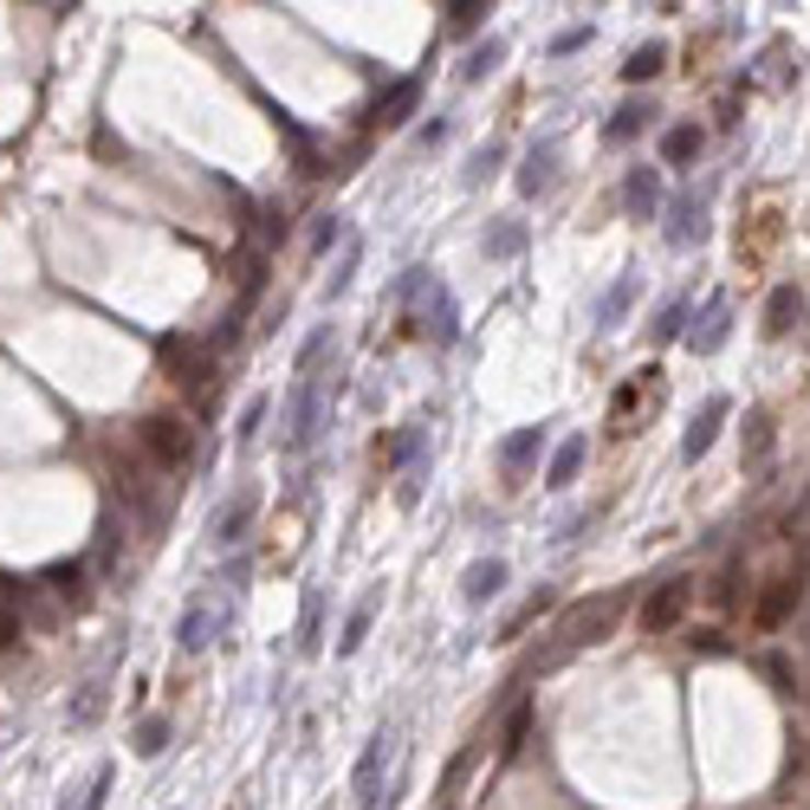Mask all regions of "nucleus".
<instances>
[{
  "label": "nucleus",
  "mask_w": 810,
  "mask_h": 810,
  "mask_svg": "<svg viewBox=\"0 0 810 810\" xmlns=\"http://www.w3.org/2000/svg\"><path fill=\"white\" fill-rule=\"evenodd\" d=\"M144 447H149V460H156L162 474H182V467H195L202 435H195V422H189V415H149V422H144Z\"/></svg>",
  "instance_id": "1"
},
{
  "label": "nucleus",
  "mask_w": 810,
  "mask_h": 810,
  "mask_svg": "<svg viewBox=\"0 0 810 810\" xmlns=\"http://www.w3.org/2000/svg\"><path fill=\"white\" fill-rule=\"evenodd\" d=\"M616 609H623V596H596V603H584V609H571V616H564V629H558V649L545 655V668L564 662V655H571V649H584V642H596V636L616 623Z\"/></svg>",
  "instance_id": "2"
},
{
  "label": "nucleus",
  "mask_w": 810,
  "mask_h": 810,
  "mask_svg": "<svg viewBox=\"0 0 810 810\" xmlns=\"http://www.w3.org/2000/svg\"><path fill=\"white\" fill-rule=\"evenodd\" d=\"M318 429H324V383L305 376V383L293 389V402H286V447L305 454V447L318 442Z\"/></svg>",
  "instance_id": "3"
},
{
  "label": "nucleus",
  "mask_w": 810,
  "mask_h": 810,
  "mask_svg": "<svg viewBox=\"0 0 810 810\" xmlns=\"http://www.w3.org/2000/svg\"><path fill=\"white\" fill-rule=\"evenodd\" d=\"M687 603H694V578H668L642 596V609H636V623H642V636H668L681 616H687Z\"/></svg>",
  "instance_id": "4"
},
{
  "label": "nucleus",
  "mask_w": 810,
  "mask_h": 810,
  "mask_svg": "<svg viewBox=\"0 0 810 810\" xmlns=\"http://www.w3.org/2000/svg\"><path fill=\"white\" fill-rule=\"evenodd\" d=\"M727 338H733V298L714 293L700 305L694 331H687V351H694V357H714V351H727Z\"/></svg>",
  "instance_id": "5"
},
{
  "label": "nucleus",
  "mask_w": 810,
  "mask_h": 810,
  "mask_svg": "<svg viewBox=\"0 0 810 810\" xmlns=\"http://www.w3.org/2000/svg\"><path fill=\"white\" fill-rule=\"evenodd\" d=\"M389 752H396V733L383 727V733L364 745V758H357V778H351V791H357V810H383V765H389Z\"/></svg>",
  "instance_id": "6"
},
{
  "label": "nucleus",
  "mask_w": 810,
  "mask_h": 810,
  "mask_svg": "<svg viewBox=\"0 0 810 810\" xmlns=\"http://www.w3.org/2000/svg\"><path fill=\"white\" fill-rule=\"evenodd\" d=\"M727 415H733V402H727V396H707L700 415H694V429L681 435V454H687V460H707L714 442H720V429H727Z\"/></svg>",
  "instance_id": "7"
},
{
  "label": "nucleus",
  "mask_w": 810,
  "mask_h": 810,
  "mask_svg": "<svg viewBox=\"0 0 810 810\" xmlns=\"http://www.w3.org/2000/svg\"><path fill=\"white\" fill-rule=\"evenodd\" d=\"M623 208H629V221H655V215H662V169L636 162V169L623 175Z\"/></svg>",
  "instance_id": "8"
},
{
  "label": "nucleus",
  "mask_w": 810,
  "mask_h": 810,
  "mask_svg": "<svg viewBox=\"0 0 810 810\" xmlns=\"http://www.w3.org/2000/svg\"><path fill=\"white\" fill-rule=\"evenodd\" d=\"M558 156H564L558 137H538V144L525 149V162H518V195H525V202H532V195H545V189L558 182Z\"/></svg>",
  "instance_id": "9"
},
{
  "label": "nucleus",
  "mask_w": 810,
  "mask_h": 810,
  "mask_svg": "<svg viewBox=\"0 0 810 810\" xmlns=\"http://www.w3.org/2000/svg\"><path fill=\"white\" fill-rule=\"evenodd\" d=\"M707 240V195H674L668 208V247H700Z\"/></svg>",
  "instance_id": "10"
},
{
  "label": "nucleus",
  "mask_w": 810,
  "mask_h": 810,
  "mask_svg": "<svg viewBox=\"0 0 810 810\" xmlns=\"http://www.w3.org/2000/svg\"><path fill=\"white\" fill-rule=\"evenodd\" d=\"M798 603H805V584H798V578H772V590L752 603V629H778Z\"/></svg>",
  "instance_id": "11"
},
{
  "label": "nucleus",
  "mask_w": 810,
  "mask_h": 810,
  "mask_svg": "<svg viewBox=\"0 0 810 810\" xmlns=\"http://www.w3.org/2000/svg\"><path fill=\"white\" fill-rule=\"evenodd\" d=\"M253 513H260V493H253V487H240L221 513H215V525H208V532H215V545H240V538L253 532Z\"/></svg>",
  "instance_id": "12"
},
{
  "label": "nucleus",
  "mask_w": 810,
  "mask_h": 810,
  "mask_svg": "<svg viewBox=\"0 0 810 810\" xmlns=\"http://www.w3.org/2000/svg\"><path fill=\"white\" fill-rule=\"evenodd\" d=\"M649 124H655V104H649V98H623V104L609 111L603 137H609V144H636V137H642Z\"/></svg>",
  "instance_id": "13"
},
{
  "label": "nucleus",
  "mask_w": 810,
  "mask_h": 810,
  "mask_svg": "<svg viewBox=\"0 0 810 810\" xmlns=\"http://www.w3.org/2000/svg\"><path fill=\"white\" fill-rule=\"evenodd\" d=\"M415 104H422V78H402V84H389V91H383L376 124H383V130H396V124H409V117H415Z\"/></svg>",
  "instance_id": "14"
},
{
  "label": "nucleus",
  "mask_w": 810,
  "mask_h": 810,
  "mask_svg": "<svg viewBox=\"0 0 810 810\" xmlns=\"http://www.w3.org/2000/svg\"><path fill=\"white\" fill-rule=\"evenodd\" d=\"M506 590V558H474L467 564V578H460V596L467 603H487V596H500Z\"/></svg>",
  "instance_id": "15"
},
{
  "label": "nucleus",
  "mask_w": 810,
  "mask_h": 810,
  "mask_svg": "<svg viewBox=\"0 0 810 810\" xmlns=\"http://www.w3.org/2000/svg\"><path fill=\"white\" fill-rule=\"evenodd\" d=\"M636 293H642V273H623V279L609 286V293H603L596 305H590V318H596V331H609V324H616V318H623V311L636 305Z\"/></svg>",
  "instance_id": "16"
},
{
  "label": "nucleus",
  "mask_w": 810,
  "mask_h": 810,
  "mask_svg": "<svg viewBox=\"0 0 810 810\" xmlns=\"http://www.w3.org/2000/svg\"><path fill=\"white\" fill-rule=\"evenodd\" d=\"M798 318H805V286H778L765 305V338H791Z\"/></svg>",
  "instance_id": "17"
},
{
  "label": "nucleus",
  "mask_w": 810,
  "mask_h": 810,
  "mask_svg": "<svg viewBox=\"0 0 810 810\" xmlns=\"http://www.w3.org/2000/svg\"><path fill=\"white\" fill-rule=\"evenodd\" d=\"M545 442H551V429H545V422H538V429H518V435H506V442H500V467H506V474L532 467V460L545 454Z\"/></svg>",
  "instance_id": "18"
},
{
  "label": "nucleus",
  "mask_w": 810,
  "mask_h": 810,
  "mask_svg": "<svg viewBox=\"0 0 810 810\" xmlns=\"http://www.w3.org/2000/svg\"><path fill=\"white\" fill-rule=\"evenodd\" d=\"M422 324H429V338H435V344H454V331H460V318H454V293H447V286H435V293H429V311H422Z\"/></svg>",
  "instance_id": "19"
},
{
  "label": "nucleus",
  "mask_w": 810,
  "mask_h": 810,
  "mask_svg": "<svg viewBox=\"0 0 810 810\" xmlns=\"http://www.w3.org/2000/svg\"><path fill=\"white\" fill-rule=\"evenodd\" d=\"M668 72V39H649V46H636L629 59H623V78L629 84H649V78Z\"/></svg>",
  "instance_id": "20"
},
{
  "label": "nucleus",
  "mask_w": 810,
  "mask_h": 810,
  "mask_svg": "<svg viewBox=\"0 0 810 810\" xmlns=\"http://www.w3.org/2000/svg\"><path fill=\"white\" fill-rule=\"evenodd\" d=\"M700 144H707V137H700L694 124H674V130H662V169H687V162L700 156Z\"/></svg>",
  "instance_id": "21"
},
{
  "label": "nucleus",
  "mask_w": 810,
  "mask_h": 810,
  "mask_svg": "<svg viewBox=\"0 0 810 810\" xmlns=\"http://www.w3.org/2000/svg\"><path fill=\"white\" fill-rule=\"evenodd\" d=\"M584 454H590V442H584V435H571V442L551 454V474H545V487H571V480H578V467H584Z\"/></svg>",
  "instance_id": "22"
},
{
  "label": "nucleus",
  "mask_w": 810,
  "mask_h": 810,
  "mask_svg": "<svg viewBox=\"0 0 810 810\" xmlns=\"http://www.w3.org/2000/svg\"><path fill=\"white\" fill-rule=\"evenodd\" d=\"M487 260H518L525 253V221H500V227H487Z\"/></svg>",
  "instance_id": "23"
},
{
  "label": "nucleus",
  "mask_w": 810,
  "mask_h": 810,
  "mask_svg": "<svg viewBox=\"0 0 810 810\" xmlns=\"http://www.w3.org/2000/svg\"><path fill=\"white\" fill-rule=\"evenodd\" d=\"M500 59H506V39H487V46H474V53L460 59V78H467V84H480V78L500 72Z\"/></svg>",
  "instance_id": "24"
},
{
  "label": "nucleus",
  "mask_w": 810,
  "mask_h": 810,
  "mask_svg": "<svg viewBox=\"0 0 810 810\" xmlns=\"http://www.w3.org/2000/svg\"><path fill=\"white\" fill-rule=\"evenodd\" d=\"M369 623H376V596H364V603H357V609L344 616V636H338V655H357V649H364Z\"/></svg>",
  "instance_id": "25"
},
{
  "label": "nucleus",
  "mask_w": 810,
  "mask_h": 810,
  "mask_svg": "<svg viewBox=\"0 0 810 810\" xmlns=\"http://www.w3.org/2000/svg\"><path fill=\"white\" fill-rule=\"evenodd\" d=\"M649 338H655V344H674V338H687V298H681V293H674V298L662 305V311H655Z\"/></svg>",
  "instance_id": "26"
},
{
  "label": "nucleus",
  "mask_w": 810,
  "mask_h": 810,
  "mask_svg": "<svg viewBox=\"0 0 810 810\" xmlns=\"http://www.w3.org/2000/svg\"><path fill=\"white\" fill-rule=\"evenodd\" d=\"M175 649H182V655H202V649H208V609H202V603H189V616H182V629H175Z\"/></svg>",
  "instance_id": "27"
},
{
  "label": "nucleus",
  "mask_w": 810,
  "mask_h": 810,
  "mask_svg": "<svg viewBox=\"0 0 810 810\" xmlns=\"http://www.w3.org/2000/svg\"><path fill=\"white\" fill-rule=\"evenodd\" d=\"M46 590H53V596H66V603H84V564H53V571H46Z\"/></svg>",
  "instance_id": "28"
},
{
  "label": "nucleus",
  "mask_w": 810,
  "mask_h": 810,
  "mask_svg": "<svg viewBox=\"0 0 810 810\" xmlns=\"http://www.w3.org/2000/svg\"><path fill=\"white\" fill-rule=\"evenodd\" d=\"M357 260H364V247H357V240H344V260H338V273L324 279V298H344V293H351V279H357Z\"/></svg>",
  "instance_id": "29"
},
{
  "label": "nucleus",
  "mask_w": 810,
  "mask_h": 810,
  "mask_svg": "<svg viewBox=\"0 0 810 810\" xmlns=\"http://www.w3.org/2000/svg\"><path fill=\"white\" fill-rule=\"evenodd\" d=\"M500 162H506V144H480V149H474V162H467V189H480Z\"/></svg>",
  "instance_id": "30"
},
{
  "label": "nucleus",
  "mask_w": 810,
  "mask_h": 810,
  "mask_svg": "<svg viewBox=\"0 0 810 810\" xmlns=\"http://www.w3.org/2000/svg\"><path fill=\"white\" fill-rule=\"evenodd\" d=\"M104 700H111V687H104V681H91V687L72 700V727H91V720L104 714Z\"/></svg>",
  "instance_id": "31"
},
{
  "label": "nucleus",
  "mask_w": 810,
  "mask_h": 810,
  "mask_svg": "<svg viewBox=\"0 0 810 810\" xmlns=\"http://www.w3.org/2000/svg\"><path fill=\"white\" fill-rule=\"evenodd\" d=\"M169 733H175V727H169L162 714H156V720H144V727H137V739H130V745H137V758H156V752L169 745Z\"/></svg>",
  "instance_id": "32"
},
{
  "label": "nucleus",
  "mask_w": 810,
  "mask_h": 810,
  "mask_svg": "<svg viewBox=\"0 0 810 810\" xmlns=\"http://www.w3.org/2000/svg\"><path fill=\"white\" fill-rule=\"evenodd\" d=\"M422 442H429L422 429H402L396 442H389V447H376V454H383V467H402V460H415V454H422Z\"/></svg>",
  "instance_id": "33"
},
{
  "label": "nucleus",
  "mask_w": 810,
  "mask_h": 810,
  "mask_svg": "<svg viewBox=\"0 0 810 810\" xmlns=\"http://www.w3.org/2000/svg\"><path fill=\"white\" fill-rule=\"evenodd\" d=\"M331 247H344V215H318L311 221V253H331Z\"/></svg>",
  "instance_id": "34"
},
{
  "label": "nucleus",
  "mask_w": 810,
  "mask_h": 810,
  "mask_svg": "<svg viewBox=\"0 0 810 810\" xmlns=\"http://www.w3.org/2000/svg\"><path fill=\"white\" fill-rule=\"evenodd\" d=\"M525 727H532V700H518L513 720H506V733H500V752H506V758H513L518 745H525Z\"/></svg>",
  "instance_id": "35"
},
{
  "label": "nucleus",
  "mask_w": 810,
  "mask_h": 810,
  "mask_svg": "<svg viewBox=\"0 0 810 810\" xmlns=\"http://www.w3.org/2000/svg\"><path fill=\"white\" fill-rule=\"evenodd\" d=\"M480 20H487V7H480V0L447 7V33H480Z\"/></svg>",
  "instance_id": "36"
},
{
  "label": "nucleus",
  "mask_w": 810,
  "mask_h": 810,
  "mask_svg": "<svg viewBox=\"0 0 810 810\" xmlns=\"http://www.w3.org/2000/svg\"><path fill=\"white\" fill-rule=\"evenodd\" d=\"M324 351H331V324H318V331H311V338L298 344V376H311V364H318Z\"/></svg>",
  "instance_id": "37"
},
{
  "label": "nucleus",
  "mask_w": 810,
  "mask_h": 810,
  "mask_svg": "<svg viewBox=\"0 0 810 810\" xmlns=\"http://www.w3.org/2000/svg\"><path fill=\"white\" fill-rule=\"evenodd\" d=\"M260 422H266V396H253L247 409H240V429H233V442L253 447V435H260Z\"/></svg>",
  "instance_id": "38"
},
{
  "label": "nucleus",
  "mask_w": 810,
  "mask_h": 810,
  "mask_svg": "<svg viewBox=\"0 0 810 810\" xmlns=\"http://www.w3.org/2000/svg\"><path fill=\"white\" fill-rule=\"evenodd\" d=\"M104 798H111V765H98V772H91V791H84V805H78V810H104Z\"/></svg>",
  "instance_id": "39"
},
{
  "label": "nucleus",
  "mask_w": 810,
  "mask_h": 810,
  "mask_svg": "<svg viewBox=\"0 0 810 810\" xmlns=\"http://www.w3.org/2000/svg\"><path fill=\"white\" fill-rule=\"evenodd\" d=\"M578 46H590V26H564V33L551 39V59H564V53H578Z\"/></svg>",
  "instance_id": "40"
},
{
  "label": "nucleus",
  "mask_w": 810,
  "mask_h": 810,
  "mask_svg": "<svg viewBox=\"0 0 810 810\" xmlns=\"http://www.w3.org/2000/svg\"><path fill=\"white\" fill-rule=\"evenodd\" d=\"M636 396H642V383H623V389H616V402H609V422H623V415L636 409Z\"/></svg>",
  "instance_id": "41"
},
{
  "label": "nucleus",
  "mask_w": 810,
  "mask_h": 810,
  "mask_svg": "<svg viewBox=\"0 0 810 810\" xmlns=\"http://www.w3.org/2000/svg\"><path fill=\"white\" fill-rule=\"evenodd\" d=\"M305 655H318V596H305V642H298Z\"/></svg>",
  "instance_id": "42"
},
{
  "label": "nucleus",
  "mask_w": 810,
  "mask_h": 810,
  "mask_svg": "<svg viewBox=\"0 0 810 810\" xmlns=\"http://www.w3.org/2000/svg\"><path fill=\"white\" fill-rule=\"evenodd\" d=\"M20 642V616H13V603H0V655Z\"/></svg>",
  "instance_id": "43"
},
{
  "label": "nucleus",
  "mask_w": 810,
  "mask_h": 810,
  "mask_svg": "<svg viewBox=\"0 0 810 810\" xmlns=\"http://www.w3.org/2000/svg\"><path fill=\"white\" fill-rule=\"evenodd\" d=\"M687 642H694L700 655H720V649H727V636H720V629H700V636H687Z\"/></svg>",
  "instance_id": "44"
},
{
  "label": "nucleus",
  "mask_w": 810,
  "mask_h": 810,
  "mask_svg": "<svg viewBox=\"0 0 810 810\" xmlns=\"http://www.w3.org/2000/svg\"><path fill=\"white\" fill-rule=\"evenodd\" d=\"M435 144H447V117H435V124L422 130V149H435Z\"/></svg>",
  "instance_id": "45"
}]
</instances>
